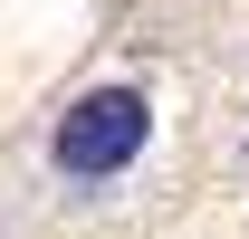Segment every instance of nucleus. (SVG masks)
Returning <instances> with one entry per match:
<instances>
[{"label":"nucleus","mask_w":249,"mask_h":239,"mask_svg":"<svg viewBox=\"0 0 249 239\" xmlns=\"http://www.w3.org/2000/svg\"><path fill=\"white\" fill-rule=\"evenodd\" d=\"M154 144V96L144 86H87L48 124V172L58 182H124Z\"/></svg>","instance_id":"nucleus-1"}]
</instances>
